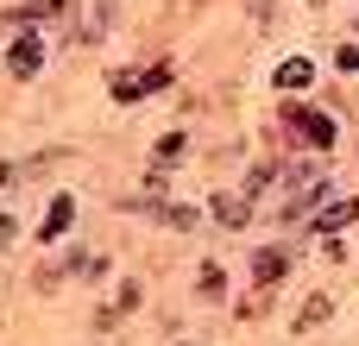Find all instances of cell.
<instances>
[{
  "label": "cell",
  "instance_id": "obj_6",
  "mask_svg": "<svg viewBox=\"0 0 359 346\" xmlns=\"http://www.w3.org/2000/svg\"><path fill=\"white\" fill-rule=\"evenodd\" d=\"M309 76H316V69H309L303 57H290V63L278 69V88H309Z\"/></svg>",
  "mask_w": 359,
  "mask_h": 346
},
{
  "label": "cell",
  "instance_id": "obj_1",
  "mask_svg": "<svg viewBox=\"0 0 359 346\" xmlns=\"http://www.w3.org/2000/svg\"><path fill=\"white\" fill-rule=\"evenodd\" d=\"M284 120H290V126H297V132H303L309 145H322V151L334 145V120H328V113H303V107H290Z\"/></svg>",
  "mask_w": 359,
  "mask_h": 346
},
{
  "label": "cell",
  "instance_id": "obj_10",
  "mask_svg": "<svg viewBox=\"0 0 359 346\" xmlns=\"http://www.w3.org/2000/svg\"><path fill=\"white\" fill-rule=\"evenodd\" d=\"M107 19H114V0H95V38L107 32Z\"/></svg>",
  "mask_w": 359,
  "mask_h": 346
},
{
  "label": "cell",
  "instance_id": "obj_8",
  "mask_svg": "<svg viewBox=\"0 0 359 346\" xmlns=\"http://www.w3.org/2000/svg\"><path fill=\"white\" fill-rule=\"evenodd\" d=\"M215 214H221L227 227H240V221H246V195H227V202H215Z\"/></svg>",
  "mask_w": 359,
  "mask_h": 346
},
{
  "label": "cell",
  "instance_id": "obj_5",
  "mask_svg": "<svg viewBox=\"0 0 359 346\" xmlns=\"http://www.w3.org/2000/svg\"><path fill=\"white\" fill-rule=\"evenodd\" d=\"M347 221H359V202H341V208L316 214V233H334V227H347Z\"/></svg>",
  "mask_w": 359,
  "mask_h": 346
},
{
  "label": "cell",
  "instance_id": "obj_11",
  "mask_svg": "<svg viewBox=\"0 0 359 346\" xmlns=\"http://www.w3.org/2000/svg\"><path fill=\"white\" fill-rule=\"evenodd\" d=\"M13 240H19V221H6V214H0V246H13Z\"/></svg>",
  "mask_w": 359,
  "mask_h": 346
},
{
  "label": "cell",
  "instance_id": "obj_2",
  "mask_svg": "<svg viewBox=\"0 0 359 346\" xmlns=\"http://www.w3.org/2000/svg\"><path fill=\"white\" fill-rule=\"evenodd\" d=\"M38 63H44V50H38V38L25 32V38L6 50V69H13V76H38Z\"/></svg>",
  "mask_w": 359,
  "mask_h": 346
},
{
  "label": "cell",
  "instance_id": "obj_3",
  "mask_svg": "<svg viewBox=\"0 0 359 346\" xmlns=\"http://www.w3.org/2000/svg\"><path fill=\"white\" fill-rule=\"evenodd\" d=\"M69 221H76V202H69V195H57V202H50V214H44V233H38V240H63V227H69Z\"/></svg>",
  "mask_w": 359,
  "mask_h": 346
},
{
  "label": "cell",
  "instance_id": "obj_9",
  "mask_svg": "<svg viewBox=\"0 0 359 346\" xmlns=\"http://www.w3.org/2000/svg\"><path fill=\"white\" fill-rule=\"evenodd\" d=\"M221 284H227V277H221L215 265H202V296H221Z\"/></svg>",
  "mask_w": 359,
  "mask_h": 346
},
{
  "label": "cell",
  "instance_id": "obj_7",
  "mask_svg": "<svg viewBox=\"0 0 359 346\" xmlns=\"http://www.w3.org/2000/svg\"><path fill=\"white\" fill-rule=\"evenodd\" d=\"M322 321H328V296H316V303L297 315V334H309V328H322Z\"/></svg>",
  "mask_w": 359,
  "mask_h": 346
},
{
  "label": "cell",
  "instance_id": "obj_4",
  "mask_svg": "<svg viewBox=\"0 0 359 346\" xmlns=\"http://www.w3.org/2000/svg\"><path fill=\"white\" fill-rule=\"evenodd\" d=\"M284 265H290L284 252H259V258H252V277H259V284H278V277H284Z\"/></svg>",
  "mask_w": 359,
  "mask_h": 346
}]
</instances>
